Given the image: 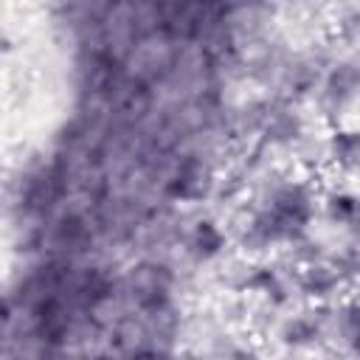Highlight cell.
<instances>
[{"label":"cell","mask_w":360,"mask_h":360,"mask_svg":"<svg viewBox=\"0 0 360 360\" xmlns=\"http://www.w3.org/2000/svg\"><path fill=\"white\" fill-rule=\"evenodd\" d=\"M231 360H253V357H250L248 352H233V357H231Z\"/></svg>","instance_id":"7c38bea8"},{"label":"cell","mask_w":360,"mask_h":360,"mask_svg":"<svg viewBox=\"0 0 360 360\" xmlns=\"http://www.w3.org/2000/svg\"><path fill=\"white\" fill-rule=\"evenodd\" d=\"M340 326H343V335L349 338V343L360 352V301H352V304L343 307Z\"/></svg>","instance_id":"30bf717a"},{"label":"cell","mask_w":360,"mask_h":360,"mask_svg":"<svg viewBox=\"0 0 360 360\" xmlns=\"http://www.w3.org/2000/svg\"><path fill=\"white\" fill-rule=\"evenodd\" d=\"M245 287H250V290L267 295L273 304H284V301H287L284 284H281V278H278V273H276L273 267H253V273L248 276Z\"/></svg>","instance_id":"52a82bcc"},{"label":"cell","mask_w":360,"mask_h":360,"mask_svg":"<svg viewBox=\"0 0 360 360\" xmlns=\"http://www.w3.org/2000/svg\"><path fill=\"white\" fill-rule=\"evenodd\" d=\"M312 219V194L301 183H290L278 188L264 211H259L248 231H245V245L250 248H264L273 242H292L304 236V228Z\"/></svg>","instance_id":"6da1fadb"},{"label":"cell","mask_w":360,"mask_h":360,"mask_svg":"<svg viewBox=\"0 0 360 360\" xmlns=\"http://www.w3.org/2000/svg\"><path fill=\"white\" fill-rule=\"evenodd\" d=\"M222 248H225V233L219 231V225L214 219H200L188 236V253L200 262H208L217 253H222Z\"/></svg>","instance_id":"7a4b0ae2"},{"label":"cell","mask_w":360,"mask_h":360,"mask_svg":"<svg viewBox=\"0 0 360 360\" xmlns=\"http://www.w3.org/2000/svg\"><path fill=\"white\" fill-rule=\"evenodd\" d=\"M326 214L332 222L354 225L360 219V197H354L349 191H335L326 197Z\"/></svg>","instance_id":"ba28073f"},{"label":"cell","mask_w":360,"mask_h":360,"mask_svg":"<svg viewBox=\"0 0 360 360\" xmlns=\"http://www.w3.org/2000/svg\"><path fill=\"white\" fill-rule=\"evenodd\" d=\"M186 360H197V357H194V354H188V357H186Z\"/></svg>","instance_id":"4fadbf2b"},{"label":"cell","mask_w":360,"mask_h":360,"mask_svg":"<svg viewBox=\"0 0 360 360\" xmlns=\"http://www.w3.org/2000/svg\"><path fill=\"white\" fill-rule=\"evenodd\" d=\"M321 338V321L312 318V315H298V318H290L284 326H281V340L287 346H309Z\"/></svg>","instance_id":"8992f818"},{"label":"cell","mask_w":360,"mask_h":360,"mask_svg":"<svg viewBox=\"0 0 360 360\" xmlns=\"http://www.w3.org/2000/svg\"><path fill=\"white\" fill-rule=\"evenodd\" d=\"M329 155L340 169H360V129H335L329 135Z\"/></svg>","instance_id":"277c9868"},{"label":"cell","mask_w":360,"mask_h":360,"mask_svg":"<svg viewBox=\"0 0 360 360\" xmlns=\"http://www.w3.org/2000/svg\"><path fill=\"white\" fill-rule=\"evenodd\" d=\"M357 90H360V76H357L349 65H343V68H338L335 76L329 79V84H326V98L343 104V101H346L352 93H357Z\"/></svg>","instance_id":"9c48e42d"},{"label":"cell","mask_w":360,"mask_h":360,"mask_svg":"<svg viewBox=\"0 0 360 360\" xmlns=\"http://www.w3.org/2000/svg\"><path fill=\"white\" fill-rule=\"evenodd\" d=\"M298 284H301V292H307L309 298H326V295H332L338 290L340 276H338L335 267H326V264H315L312 262V264L304 267Z\"/></svg>","instance_id":"3957f363"},{"label":"cell","mask_w":360,"mask_h":360,"mask_svg":"<svg viewBox=\"0 0 360 360\" xmlns=\"http://www.w3.org/2000/svg\"><path fill=\"white\" fill-rule=\"evenodd\" d=\"M357 101H360V90H357Z\"/></svg>","instance_id":"5bb4252c"},{"label":"cell","mask_w":360,"mask_h":360,"mask_svg":"<svg viewBox=\"0 0 360 360\" xmlns=\"http://www.w3.org/2000/svg\"><path fill=\"white\" fill-rule=\"evenodd\" d=\"M205 186H208V180H205L200 163H183L169 183V194L177 200H197L205 194Z\"/></svg>","instance_id":"5b68a950"},{"label":"cell","mask_w":360,"mask_h":360,"mask_svg":"<svg viewBox=\"0 0 360 360\" xmlns=\"http://www.w3.org/2000/svg\"><path fill=\"white\" fill-rule=\"evenodd\" d=\"M129 360H158V354H155V352H138V354H132Z\"/></svg>","instance_id":"8fae6325"}]
</instances>
